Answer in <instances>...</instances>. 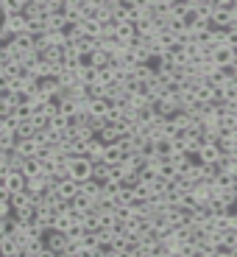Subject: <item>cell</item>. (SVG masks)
<instances>
[{"label": "cell", "instance_id": "cell-1", "mask_svg": "<svg viewBox=\"0 0 237 257\" xmlns=\"http://www.w3.org/2000/svg\"><path fill=\"white\" fill-rule=\"evenodd\" d=\"M64 171L70 174L73 182H81V179H90L92 165L87 160H67V162H64Z\"/></svg>", "mask_w": 237, "mask_h": 257}]
</instances>
